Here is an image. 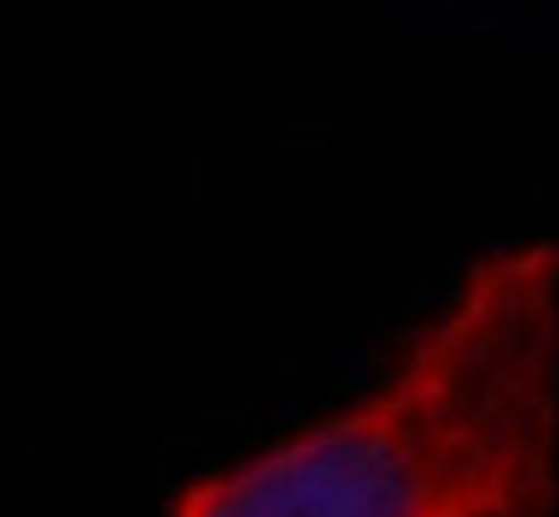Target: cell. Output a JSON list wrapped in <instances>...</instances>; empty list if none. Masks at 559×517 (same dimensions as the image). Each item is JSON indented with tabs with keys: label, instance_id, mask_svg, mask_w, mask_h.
Masks as SVG:
<instances>
[{
	"label": "cell",
	"instance_id": "cell-1",
	"mask_svg": "<svg viewBox=\"0 0 559 517\" xmlns=\"http://www.w3.org/2000/svg\"><path fill=\"white\" fill-rule=\"evenodd\" d=\"M555 513L559 239L477 258L373 394L166 502V517Z\"/></svg>",
	"mask_w": 559,
	"mask_h": 517
}]
</instances>
